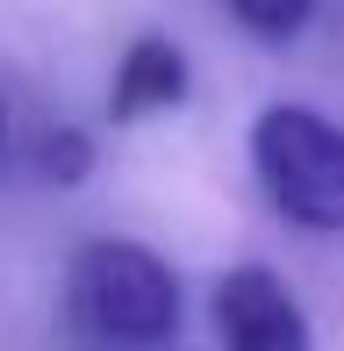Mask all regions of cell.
Returning <instances> with one entry per match:
<instances>
[{"label": "cell", "instance_id": "obj_2", "mask_svg": "<svg viewBox=\"0 0 344 351\" xmlns=\"http://www.w3.org/2000/svg\"><path fill=\"white\" fill-rule=\"evenodd\" d=\"M72 294H79V315L122 351H158L180 330V280H172V265L144 244H122V237H101V244L79 251Z\"/></svg>", "mask_w": 344, "mask_h": 351}, {"label": "cell", "instance_id": "obj_4", "mask_svg": "<svg viewBox=\"0 0 344 351\" xmlns=\"http://www.w3.org/2000/svg\"><path fill=\"white\" fill-rule=\"evenodd\" d=\"M186 101V51L172 36H136L115 65V86H108V115L115 122H144L165 115V108Z\"/></svg>", "mask_w": 344, "mask_h": 351}, {"label": "cell", "instance_id": "obj_7", "mask_svg": "<svg viewBox=\"0 0 344 351\" xmlns=\"http://www.w3.org/2000/svg\"><path fill=\"white\" fill-rule=\"evenodd\" d=\"M0 151H8V108H0Z\"/></svg>", "mask_w": 344, "mask_h": 351}, {"label": "cell", "instance_id": "obj_3", "mask_svg": "<svg viewBox=\"0 0 344 351\" xmlns=\"http://www.w3.org/2000/svg\"><path fill=\"white\" fill-rule=\"evenodd\" d=\"M215 337L223 351H316V330H308L294 287L273 273V265H237L215 287Z\"/></svg>", "mask_w": 344, "mask_h": 351}, {"label": "cell", "instance_id": "obj_1", "mask_svg": "<svg viewBox=\"0 0 344 351\" xmlns=\"http://www.w3.org/2000/svg\"><path fill=\"white\" fill-rule=\"evenodd\" d=\"M251 172L273 208L302 230L344 237V130L302 101H280L251 122Z\"/></svg>", "mask_w": 344, "mask_h": 351}, {"label": "cell", "instance_id": "obj_6", "mask_svg": "<svg viewBox=\"0 0 344 351\" xmlns=\"http://www.w3.org/2000/svg\"><path fill=\"white\" fill-rule=\"evenodd\" d=\"M36 172L51 186H79L86 172H93V143L79 136V130H51L43 136V151H36Z\"/></svg>", "mask_w": 344, "mask_h": 351}, {"label": "cell", "instance_id": "obj_5", "mask_svg": "<svg viewBox=\"0 0 344 351\" xmlns=\"http://www.w3.org/2000/svg\"><path fill=\"white\" fill-rule=\"evenodd\" d=\"M223 8L237 14L258 43H287V36H302V29H308L316 0H223Z\"/></svg>", "mask_w": 344, "mask_h": 351}]
</instances>
